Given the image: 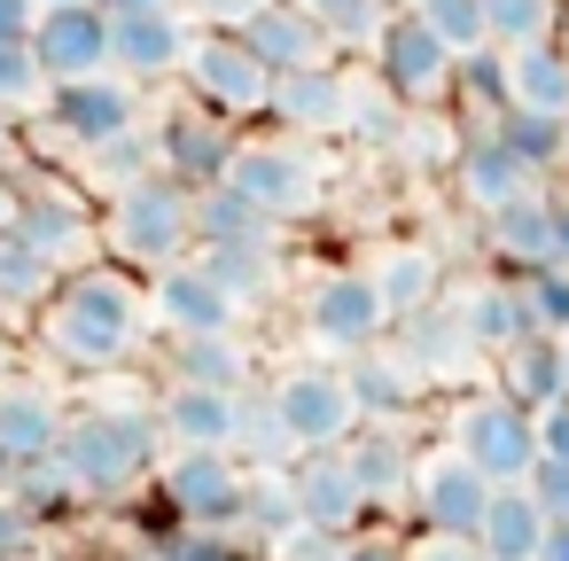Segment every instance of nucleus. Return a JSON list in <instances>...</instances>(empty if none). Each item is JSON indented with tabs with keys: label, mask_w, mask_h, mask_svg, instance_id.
Returning a JSON list of instances; mask_svg holds the SVG:
<instances>
[{
	"label": "nucleus",
	"mask_w": 569,
	"mask_h": 561,
	"mask_svg": "<svg viewBox=\"0 0 569 561\" xmlns=\"http://www.w3.org/2000/svg\"><path fill=\"white\" fill-rule=\"evenodd\" d=\"M149 328H157V297H149V281H141L133 266H118V258H94V266L63 273V289L48 297L32 343H40L48 359L79 367V374H102V367L141 359Z\"/></svg>",
	"instance_id": "nucleus-1"
},
{
	"label": "nucleus",
	"mask_w": 569,
	"mask_h": 561,
	"mask_svg": "<svg viewBox=\"0 0 569 561\" xmlns=\"http://www.w3.org/2000/svg\"><path fill=\"white\" fill-rule=\"evenodd\" d=\"M79 483L87 507L102 499H126V491H149L157 468H164V429H157V405H87L71 413L63 429V452H56Z\"/></svg>",
	"instance_id": "nucleus-2"
},
{
	"label": "nucleus",
	"mask_w": 569,
	"mask_h": 561,
	"mask_svg": "<svg viewBox=\"0 0 569 561\" xmlns=\"http://www.w3.org/2000/svg\"><path fill=\"white\" fill-rule=\"evenodd\" d=\"M102 242L133 273H164V266L196 258L203 250V234H196V188L172 180V172H149L133 188H110L102 196Z\"/></svg>",
	"instance_id": "nucleus-3"
},
{
	"label": "nucleus",
	"mask_w": 569,
	"mask_h": 561,
	"mask_svg": "<svg viewBox=\"0 0 569 561\" xmlns=\"http://www.w3.org/2000/svg\"><path fill=\"white\" fill-rule=\"evenodd\" d=\"M445 444L468 452L491 483H530V468L546 460V444H538V413L515 405L499 382L452 398V413H445Z\"/></svg>",
	"instance_id": "nucleus-4"
},
{
	"label": "nucleus",
	"mask_w": 569,
	"mask_h": 561,
	"mask_svg": "<svg viewBox=\"0 0 569 561\" xmlns=\"http://www.w3.org/2000/svg\"><path fill=\"white\" fill-rule=\"evenodd\" d=\"M227 188H242L258 211H273L281 227H297V219H312L328 203V164H320V149L305 133H258V141L234 149Z\"/></svg>",
	"instance_id": "nucleus-5"
},
{
	"label": "nucleus",
	"mask_w": 569,
	"mask_h": 561,
	"mask_svg": "<svg viewBox=\"0 0 569 561\" xmlns=\"http://www.w3.org/2000/svg\"><path fill=\"white\" fill-rule=\"evenodd\" d=\"M40 126H48L56 149H71V157L87 164L94 149L126 141L133 126H149V102H141V87H133L126 71H94V79H63V87L48 94Z\"/></svg>",
	"instance_id": "nucleus-6"
},
{
	"label": "nucleus",
	"mask_w": 569,
	"mask_h": 561,
	"mask_svg": "<svg viewBox=\"0 0 569 561\" xmlns=\"http://www.w3.org/2000/svg\"><path fill=\"white\" fill-rule=\"evenodd\" d=\"M180 87H188V102H203V110L250 126V118H273L281 71H266L258 48H250L242 32H203L196 56H188V71H180Z\"/></svg>",
	"instance_id": "nucleus-7"
},
{
	"label": "nucleus",
	"mask_w": 569,
	"mask_h": 561,
	"mask_svg": "<svg viewBox=\"0 0 569 561\" xmlns=\"http://www.w3.org/2000/svg\"><path fill=\"white\" fill-rule=\"evenodd\" d=\"M390 328L398 320H390V304H382L367 266H336V273H320L305 289V335L320 351H336V359H359V351L390 343Z\"/></svg>",
	"instance_id": "nucleus-8"
},
{
	"label": "nucleus",
	"mask_w": 569,
	"mask_h": 561,
	"mask_svg": "<svg viewBox=\"0 0 569 561\" xmlns=\"http://www.w3.org/2000/svg\"><path fill=\"white\" fill-rule=\"evenodd\" d=\"M273 405L297 437V452H320V444H351L359 429V398H351V374L336 359H289L273 374Z\"/></svg>",
	"instance_id": "nucleus-9"
},
{
	"label": "nucleus",
	"mask_w": 569,
	"mask_h": 561,
	"mask_svg": "<svg viewBox=\"0 0 569 561\" xmlns=\"http://www.w3.org/2000/svg\"><path fill=\"white\" fill-rule=\"evenodd\" d=\"M367 56H375L367 71H375L406 110H445V102H452V71H460V56H452V48H445L413 9H398Z\"/></svg>",
	"instance_id": "nucleus-10"
},
{
	"label": "nucleus",
	"mask_w": 569,
	"mask_h": 561,
	"mask_svg": "<svg viewBox=\"0 0 569 561\" xmlns=\"http://www.w3.org/2000/svg\"><path fill=\"white\" fill-rule=\"evenodd\" d=\"M63 429H71L63 390L17 367L9 382H0V491H9L24 468L56 460V452H63Z\"/></svg>",
	"instance_id": "nucleus-11"
},
{
	"label": "nucleus",
	"mask_w": 569,
	"mask_h": 561,
	"mask_svg": "<svg viewBox=\"0 0 569 561\" xmlns=\"http://www.w3.org/2000/svg\"><path fill=\"white\" fill-rule=\"evenodd\" d=\"M491 491H499V483H491L468 452L437 444V452L413 468V499H406V514H413V530L476 538V530H483V514H491Z\"/></svg>",
	"instance_id": "nucleus-12"
},
{
	"label": "nucleus",
	"mask_w": 569,
	"mask_h": 561,
	"mask_svg": "<svg viewBox=\"0 0 569 561\" xmlns=\"http://www.w3.org/2000/svg\"><path fill=\"white\" fill-rule=\"evenodd\" d=\"M149 133H157V164H164L172 180H188V188H219L227 164H234V149H242L234 118H219V110H203V102H164V110L149 118Z\"/></svg>",
	"instance_id": "nucleus-13"
},
{
	"label": "nucleus",
	"mask_w": 569,
	"mask_h": 561,
	"mask_svg": "<svg viewBox=\"0 0 569 561\" xmlns=\"http://www.w3.org/2000/svg\"><path fill=\"white\" fill-rule=\"evenodd\" d=\"M17 234H24L40 258H56L63 273H79V266H94V250H102V203H87L71 180L48 172L40 188H24Z\"/></svg>",
	"instance_id": "nucleus-14"
},
{
	"label": "nucleus",
	"mask_w": 569,
	"mask_h": 561,
	"mask_svg": "<svg viewBox=\"0 0 569 561\" xmlns=\"http://www.w3.org/2000/svg\"><path fill=\"white\" fill-rule=\"evenodd\" d=\"M157 491L188 514V522H219V530H242V499H250V468L219 444L203 452H164L157 468Z\"/></svg>",
	"instance_id": "nucleus-15"
},
{
	"label": "nucleus",
	"mask_w": 569,
	"mask_h": 561,
	"mask_svg": "<svg viewBox=\"0 0 569 561\" xmlns=\"http://www.w3.org/2000/svg\"><path fill=\"white\" fill-rule=\"evenodd\" d=\"M196 17L180 9H133V17H110V71H126L133 87H157V79H180L188 56H196Z\"/></svg>",
	"instance_id": "nucleus-16"
},
{
	"label": "nucleus",
	"mask_w": 569,
	"mask_h": 561,
	"mask_svg": "<svg viewBox=\"0 0 569 561\" xmlns=\"http://www.w3.org/2000/svg\"><path fill=\"white\" fill-rule=\"evenodd\" d=\"M149 297H157V328L164 335H242V304L211 281L203 258H180L164 273H149Z\"/></svg>",
	"instance_id": "nucleus-17"
},
{
	"label": "nucleus",
	"mask_w": 569,
	"mask_h": 561,
	"mask_svg": "<svg viewBox=\"0 0 569 561\" xmlns=\"http://www.w3.org/2000/svg\"><path fill=\"white\" fill-rule=\"evenodd\" d=\"M289 491H297V514H305L312 530H336V538H359V530L375 522V507H367V491H359V475H351V460H343V444H320V452H297V460H289Z\"/></svg>",
	"instance_id": "nucleus-18"
},
{
	"label": "nucleus",
	"mask_w": 569,
	"mask_h": 561,
	"mask_svg": "<svg viewBox=\"0 0 569 561\" xmlns=\"http://www.w3.org/2000/svg\"><path fill=\"white\" fill-rule=\"evenodd\" d=\"M476 227H483L491 266H499V273H515V281H530V273L561 266V219H553V188H530V196H515L507 211H491V219H476Z\"/></svg>",
	"instance_id": "nucleus-19"
},
{
	"label": "nucleus",
	"mask_w": 569,
	"mask_h": 561,
	"mask_svg": "<svg viewBox=\"0 0 569 561\" xmlns=\"http://www.w3.org/2000/svg\"><path fill=\"white\" fill-rule=\"evenodd\" d=\"M32 56L48 63L56 87L110 71V9H102V0H48L40 32H32Z\"/></svg>",
	"instance_id": "nucleus-20"
},
{
	"label": "nucleus",
	"mask_w": 569,
	"mask_h": 561,
	"mask_svg": "<svg viewBox=\"0 0 569 561\" xmlns=\"http://www.w3.org/2000/svg\"><path fill=\"white\" fill-rule=\"evenodd\" d=\"M242 40L258 48V63L266 71H312V63H343V48H336V32H328V17L320 9H305V0H266V9L242 24Z\"/></svg>",
	"instance_id": "nucleus-21"
},
{
	"label": "nucleus",
	"mask_w": 569,
	"mask_h": 561,
	"mask_svg": "<svg viewBox=\"0 0 569 561\" xmlns=\"http://www.w3.org/2000/svg\"><path fill=\"white\" fill-rule=\"evenodd\" d=\"M452 188H460V203H468L476 219H491V211H507L515 196H530V188H538V172L507 149V133H499V126H483V133H468V141H460V157H452Z\"/></svg>",
	"instance_id": "nucleus-22"
},
{
	"label": "nucleus",
	"mask_w": 569,
	"mask_h": 561,
	"mask_svg": "<svg viewBox=\"0 0 569 561\" xmlns=\"http://www.w3.org/2000/svg\"><path fill=\"white\" fill-rule=\"evenodd\" d=\"M460 320H468V335H476V351L499 367L515 343H530V335H546L538 328V312H530V289L515 281V273H483V281H468L460 289Z\"/></svg>",
	"instance_id": "nucleus-23"
},
{
	"label": "nucleus",
	"mask_w": 569,
	"mask_h": 561,
	"mask_svg": "<svg viewBox=\"0 0 569 561\" xmlns=\"http://www.w3.org/2000/svg\"><path fill=\"white\" fill-rule=\"evenodd\" d=\"M343 374H351L359 421H390V429H406V421L429 405V374H421V367H413L398 343H375V351L343 359Z\"/></svg>",
	"instance_id": "nucleus-24"
},
{
	"label": "nucleus",
	"mask_w": 569,
	"mask_h": 561,
	"mask_svg": "<svg viewBox=\"0 0 569 561\" xmlns=\"http://www.w3.org/2000/svg\"><path fill=\"white\" fill-rule=\"evenodd\" d=\"M157 429H164V452H234V413H242V390H203V382H164L157 398Z\"/></svg>",
	"instance_id": "nucleus-25"
},
{
	"label": "nucleus",
	"mask_w": 569,
	"mask_h": 561,
	"mask_svg": "<svg viewBox=\"0 0 569 561\" xmlns=\"http://www.w3.org/2000/svg\"><path fill=\"white\" fill-rule=\"evenodd\" d=\"M390 343H398L429 382H452V374L483 367V351H476V335H468V320H460V297H437L429 312H406V320L390 328Z\"/></svg>",
	"instance_id": "nucleus-26"
},
{
	"label": "nucleus",
	"mask_w": 569,
	"mask_h": 561,
	"mask_svg": "<svg viewBox=\"0 0 569 561\" xmlns=\"http://www.w3.org/2000/svg\"><path fill=\"white\" fill-rule=\"evenodd\" d=\"M343 460H351V475H359V491H367L375 514H390V507L413 499V468H421V452H413L406 429H390V421H359L351 444H343Z\"/></svg>",
	"instance_id": "nucleus-27"
},
{
	"label": "nucleus",
	"mask_w": 569,
	"mask_h": 561,
	"mask_svg": "<svg viewBox=\"0 0 569 561\" xmlns=\"http://www.w3.org/2000/svg\"><path fill=\"white\" fill-rule=\"evenodd\" d=\"M351 87L359 71L351 63H312V71H289L273 87V126L281 133H343V110H351Z\"/></svg>",
	"instance_id": "nucleus-28"
},
{
	"label": "nucleus",
	"mask_w": 569,
	"mask_h": 561,
	"mask_svg": "<svg viewBox=\"0 0 569 561\" xmlns=\"http://www.w3.org/2000/svg\"><path fill=\"white\" fill-rule=\"evenodd\" d=\"M56 289H63V266H56V258H40L17 227L0 234V320H9L17 335H32Z\"/></svg>",
	"instance_id": "nucleus-29"
},
{
	"label": "nucleus",
	"mask_w": 569,
	"mask_h": 561,
	"mask_svg": "<svg viewBox=\"0 0 569 561\" xmlns=\"http://www.w3.org/2000/svg\"><path fill=\"white\" fill-rule=\"evenodd\" d=\"M546 538H553V514L538 507V491H530V483H499V491H491V514H483V530H476L483 561H538Z\"/></svg>",
	"instance_id": "nucleus-30"
},
{
	"label": "nucleus",
	"mask_w": 569,
	"mask_h": 561,
	"mask_svg": "<svg viewBox=\"0 0 569 561\" xmlns=\"http://www.w3.org/2000/svg\"><path fill=\"white\" fill-rule=\"evenodd\" d=\"M196 258L211 266V281H219V289H227L242 312L273 304V297H281V281H289V258H281V242H203Z\"/></svg>",
	"instance_id": "nucleus-31"
},
{
	"label": "nucleus",
	"mask_w": 569,
	"mask_h": 561,
	"mask_svg": "<svg viewBox=\"0 0 569 561\" xmlns=\"http://www.w3.org/2000/svg\"><path fill=\"white\" fill-rule=\"evenodd\" d=\"M375 289H382V304H390V320H406V312H429L437 297H445V258L429 250V242H382L375 250Z\"/></svg>",
	"instance_id": "nucleus-32"
},
{
	"label": "nucleus",
	"mask_w": 569,
	"mask_h": 561,
	"mask_svg": "<svg viewBox=\"0 0 569 561\" xmlns=\"http://www.w3.org/2000/svg\"><path fill=\"white\" fill-rule=\"evenodd\" d=\"M258 359L242 335H164V382H203V390H250Z\"/></svg>",
	"instance_id": "nucleus-33"
},
{
	"label": "nucleus",
	"mask_w": 569,
	"mask_h": 561,
	"mask_svg": "<svg viewBox=\"0 0 569 561\" xmlns=\"http://www.w3.org/2000/svg\"><path fill=\"white\" fill-rule=\"evenodd\" d=\"M499 390H507L515 405H530V413L561 405V398H569V343H561V335L515 343V351L499 359Z\"/></svg>",
	"instance_id": "nucleus-34"
},
{
	"label": "nucleus",
	"mask_w": 569,
	"mask_h": 561,
	"mask_svg": "<svg viewBox=\"0 0 569 561\" xmlns=\"http://www.w3.org/2000/svg\"><path fill=\"white\" fill-rule=\"evenodd\" d=\"M234 460H242L250 475H281V468L297 460V437H289V421H281V405H273V382H250V390H242Z\"/></svg>",
	"instance_id": "nucleus-35"
},
{
	"label": "nucleus",
	"mask_w": 569,
	"mask_h": 561,
	"mask_svg": "<svg viewBox=\"0 0 569 561\" xmlns=\"http://www.w3.org/2000/svg\"><path fill=\"white\" fill-rule=\"evenodd\" d=\"M507 87H515V110H546V118H569V48H561V40H538V48H507Z\"/></svg>",
	"instance_id": "nucleus-36"
},
{
	"label": "nucleus",
	"mask_w": 569,
	"mask_h": 561,
	"mask_svg": "<svg viewBox=\"0 0 569 561\" xmlns=\"http://www.w3.org/2000/svg\"><path fill=\"white\" fill-rule=\"evenodd\" d=\"M196 234L203 242H281V219L219 180V188H196Z\"/></svg>",
	"instance_id": "nucleus-37"
},
{
	"label": "nucleus",
	"mask_w": 569,
	"mask_h": 561,
	"mask_svg": "<svg viewBox=\"0 0 569 561\" xmlns=\"http://www.w3.org/2000/svg\"><path fill=\"white\" fill-rule=\"evenodd\" d=\"M289 530H305L297 491H289V468H281V475H250V499H242V538L273 561V545H281Z\"/></svg>",
	"instance_id": "nucleus-38"
},
{
	"label": "nucleus",
	"mask_w": 569,
	"mask_h": 561,
	"mask_svg": "<svg viewBox=\"0 0 569 561\" xmlns=\"http://www.w3.org/2000/svg\"><path fill=\"white\" fill-rule=\"evenodd\" d=\"M499 133H507V149H515L538 180H553V172L569 164V118H546V110H507V118H499Z\"/></svg>",
	"instance_id": "nucleus-39"
},
{
	"label": "nucleus",
	"mask_w": 569,
	"mask_h": 561,
	"mask_svg": "<svg viewBox=\"0 0 569 561\" xmlns=\"http://www.w3.org/2000/svg\"><path fill=\"white\" fill-rule=\"evenodd\" d=\"M483 17L499 48H538V40H561L569 0H483Z\"/></svg>",
	"instance_id": "nucleus-40"
},
{
	"label": "nucleus",
	"mask_w": 569,
	"mask_h": 561,
	"mask_svg": "<svg viewBox=\"0 0 569 561\" xmlns=\"http://www.w3.org/2000/svg\"><path fill=\"white\" fill-rule=\"evenodd\" d=\"M398 9H413L452 56H468V48H491V17H483V0H398Z\"/></svg>",
	"instance_id": "nucleus-41"
},
{
	"label": "nucleus",
	"mask_w": 569,
	"mask_h": 561,
	"mask_svg": "<svg viewBox=\"0 0 569 561\" xmlns=\"http://www.w3.org/2000/svg\"><path fill=\"white\" fill-rule=\"evenodd\" d=\"M48 94H56V79H48V63L32 48H0V110H9V118H40Z\"/></svg>",
	"instance_id": "nucleus-42"
},
{
	"label": "nucleus",
	"mask_w": 569,
	"mask_h": 561,
	"mask_svg": "<svg viewBox=\"0 0 569 561\" xmlns=\"http://www.w3.org/2000/svg\"><path fill=\"white\" fill-rule=\"evenodd\" d=\"M87 172H94V188H102V196H110V188H133V180H149V172H164V164H157V133H149V126H133L126 141L94 149V157H87Z\"/></svg>",
	"instance_id": "nucleus-43"
},
{
	"label": "nucleus",
	"mask_w": 569,
	"mask_h": 561,
	"mask_svg": "<svg viewBox=\"0 0 569 561\" xmlns=\"http://www.w3.org/2000/svg\"><path fill=\"white\" fill-rule=\"evenodd\" d=\"M149 553H164V561H266L242 530H219V522H188L180 538H164V545H149Z\"/></svg>",
	"instance_id": "nucleus-44"
},
{
	"label": "nucleus",
	"mask_w": 569,
	"mask_h": 561,
	"mask_svg": "<svg viewBox=\"0 0 569 561\" xmlns=\"http://www.w3.org/2000/svg\"><path fill=\"white\" fill-rule=\"evenodd\" d=\"M320 17H328L336 48H375L382 24L398 17V0H320Z\"/></svg>",
	"instance_id": "nucleus-45"
},
{
	"label": "nucleus",
	"mask_w": 569,
	"mask_h": 561,
	"mask_svg": "<svg viewBox=\"0 0 569 561\" xmlns=\"http://www.w3.org/2000/svg\"><path fill=\"white\" fill-rule=\"evenodd\" d=\"M522 289H530L538 328H546V335H569V266H546V273H530Z\"/></svg>",
	"instance_id": "nucleus-46"
},
{
	"label": "nucleus",
	"mask_w": 569,
	"mask_h": 561,
	"mask_svg": "<svg viewBox=\"0 0 569 561\" xmlns=\"http://www.w3.org/2000/svg\"><path fill=\"white\" fill-rule=\"evenodd\" d=\"M40 530H48V522H40L17 491H0V553H17V561H24V545H32Z\"/></svg>",
	"instance_id": "nucleus-47"
},
{
	"label": "nucleus",
	"mask_w": 569,
	"mask_h": 561,
	"mask_svg": "<svg viewBox=\"0 0 569 561\" xmlns=\"http://www.w3.org/2000/svg\"><path fill=\"white\" fill-rule=\"evenodd\" d=\"M343 545H351V538H336V530H312V522H305V530H289V538L273 545V561H343Z\"/></svg>",
	"instance_id": "nucleus-48"
},
{
	"label": "nucleus",
	"mask_w": 569,
	"mask_h": 561,
	"mask_svg": "<svg viewBox=\"0 0 569 561\" xmlns=\"http://www.w3.org/2000/svg\"><path fill=\"white\" fill-rule=\"evenodd\" d=\"M406 561H483V545L476 538H445V530H413Z\"/></svg>",
	"instance_id": "nucleus-49"
},
{
	"label": "nucleus",
	"mask_w": 569,
	"mask_h": 561,
	"mask_svg": "<svg viewBox=\"0 0 569 561\" xmlns=\"http://www.w3.org/2000/svg\"><path fill=\"white\" fill-rule=\"evenodd\" d=\"M180 9L203 17V32H242V24L266 9V0H180Z\"/></svg>",
	"instance_id": "nucleus-50"
},
{
	"label": "nucleus",
	"mask_w": 569,
	"mask_h": 561,
	"mask_svg": "<svg viewBox=\"0 0 569 561\" xmlns=\"http://www.w3.org/2000/svg\"><path fill=\"white\" fill-rule=\"evenodd\" d=\"M530 491H538V507H546L553 522H569V460H538V468H530Z\"/></svg>",
	"instance_id": "nucleus-51"
},
{
	"label": "nucleus",
	"mask_w": 569,
	"mask_h": 561,
	"mask_svg": "<svg viewBox=\"0 0 569 561\" xmlns=\"http://www.w3.org/2000/svg\"><path fill=\"white\" fill-rule=\"evenodd\" d=\"M48 0H0V48H32Z\"/></svg>",
	"instance_id": "nucleus-52"
},
{
	"label": "nucleus",
	"mask_w": 569,
	"mask_h": 561,
	"mask_svg": "<svg viewBox=\"0 0 569 561\" xmlns=\"http://www.w3.org/2000/svg\"><path fill=\"white\" fill-rule=\"evenodd\" d=\"M343 561H406V545H398L390 530H375V522H367V530L343 545Z\"/></svg>",
	"instance_id": "nucleus-53"
},
{
	"label": "nucleus",
	"mask_w": 569,
	"mask_h": 561,
	"mask_svg": "<svg viewBox=\"0 0 569 561\" xmlns=\"http://www.w3.org/2000/svg\"><path fill=\"white\" fill-rule=\"evenodd\" d=\"M538 444H546V460H569V398L538 413Z\"/></svg>",
	"instance_id": "nucleus-54"
},
{
	"label": "nucleus",
	"mask_w": 569,
	"mask_h": 561,
	"mask_svg": "<svg viewBox=\"0 0 569 561\" xmlns=\"http://www.w3.org/2000/svg\"><path fill=\"white\" fill-rule=\"evenodd\" d=\"M0 172L24 180V133H17V118H9V110H0Z\"/></svg>",
	"instance_id": "nucleus-55"
},
{
	"label": "nucleus",
	"mask_w": 569,
	"mask_h": 561,
	"mask_svg": "<svg viewBox=\"0 0 569 561\" xmlns=\"http://www.w3.org/2000/svg\"><path fill=\"white\" fill-rule=\"evenodd\" d=\"M17 211H24V180H9V172H0V234L17 227Z\"/></svg>",
	"instance_id": "nucleus-56"
},
{
	"label": "nucleus",
	"mask_w": 569,
	"mask_h": 561,
	"mask_svg": "<svg viewBox=\"0 0 569 561\" xmlns=\"http://www.w3.org/2000/svg\"><path fill=\"white\" fill-rule=\"evenodd\" d=\"M17 367H24V335H17L9 320H0V382H9Z\"/></svg>",
	"instance_id": "nucleus-57"
},
{
	"label": "nucleus",
	"mask_w": 569,
	"mask_h": 561,
	"mask_svg": "<svg viewBox=\"0 0 569 561\" xmlns=\"http://www.w3.org/2000/svg\"><path fill=\"white\" fill-rule=\"evenodd\" d=\"M538 561H569V522H553V538H546V553Z\"/></svg>",
	"instance_id": "nucleus-58"
},
{
	"label": "nucleus",
	"mask_w": 569,
	"mask_h": 561,
	"mask_svg": "<svg viewBox=\"0 0 569 561\" xmlns=\"http://www.w3.org/2000/svg\"><path fill=\"white\" fill-rule=\"evenodd\" d=\"M553 219H561V266H569V188H553Z\"/></svg>",
	"instance_id": "nucleus-59"
},
{
	"label": "nucleus",
	"mask_w": 569,
	"mask_h": 561,
	"mask_svg": "<svg viewBox=\"0 0 569 561\" xmlns=\"http://www.w3.org/2000/svg\"><path fill=\"white\" fill-rule=\"evenodd\" d=\"M118 561H164V553H149V545H141V553H118Z\"/></svg>",
	"instance_id": "nucleus-60"
},
{
	"label": "nucleus",
	"mask_w": 569,
	"mask_h": 561,
	"mask_svg": "<svg viewBox=\"0 0 569 561\" xmlns=\"http://www.w3.org/2000/svg\"><path fill=\"white\" fill-rule=\"evenodd\" d=\"M561 48H569V17H561Z\"/></svg>",
	"instance_id": "nucleus-61"
},
{
	"label": "nucleus",
	"mask_w": 569,
	"mask_h": 561,
	"mask_svg": "<svg viewBox=\"0 0 569 561\" xmlns=\"http://www.w3.org/2000/svg\"><path fill=\"white\" fill-rule=\"evenodd\" d=\"M305 9H320V0H305Z\"/></svg>",
	"instance_id": "nucleus-62"
},
{
	"label": "nucleus",
	"mask_w": 569,
	"mask_h": 561,
	"mask_svg": "<svg viewBox=\"0 0 569 561\" xmlns=\"http://www.w3.org/2000/svg\"><path fill=\"white\" fill-rule=\"evenodd\" d=\"M0 561H17V553H0Z\"/></svg>",
	"instance_id": "nucleus-63"
},
{
	"label": "nucleus",
	"mask_w": 569,
	"mask_h": 561,
	"mask_svg": "<svg viewBox=\"0 0 569 561\" xmlns=\"http://www.w3.org/2000/svg\"><path fill=\"white\" fill-rule=\"evenodd\" d=\"M561 343H569V335H561Z\"/></svg>",
	"instance_id": "nucleus-64"
}]
</instances>
